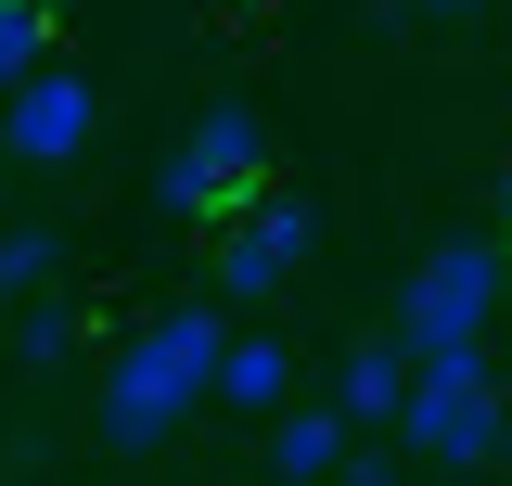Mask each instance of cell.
<instances>
[{
    "label": "cell",
    "instance_id": "cell-1",
    "mask_svg": "<svg viewBox=\"0 0 512 486\" xmlns=\"http://www.w3.org/2000/svg\"><path fill=\"white\" fill-rule=\"evenodd\" d=\"M218 333H231V307H154V320H141V333L116 346V371H103V448H116V461L167 448V435L205 410Z\"/></svg>",
    "mask_w": 512,
    "mask_h": 486
},
{
    "label": "cell",
    "instance_id": "cell-16",
    "mask_svg": "<svg viewBox=\"0 0 512 486\" xmlns=\"http://www.w3.org/2000/svg\"><path fill=\"white\" fill-rule=\"evenodd\" d=\"M500 243H512V167H500Z\"/></svg>",
    "mask_w": 512,
    "mask_h": 486
},
{
    "label": "cell",
    "instance_id": "cell-13",
    "mask_svg": "<svg viewBox=\"0 0 512 486\" xmlns=\"http://www.w3.org/2000/svg\"><path fill=\"white\" fill-rule=\"evenodd\" d=\"M333 486H397V448H372V435H346V461H333Z\"/></svg>",
    "mask_w": 512,
    "mask_h": 486
},
{
    "label": "cell",
    "instance_id": "cell-12",
    "mask_svg": "<svg viewBox=\"0 0 512 486\" xmlns=\"http://www.w3.org/2000/svg\"><path fill=\"white\" fill-rule=\"evenodd\" d=\"M13 359H26V371H64V359H77V320L26 295V320H13Z\"/></svg>",
    "mask_w": 512,
    "mask_h": 486
},
{
    "label": "cell",
    "instance_id": "cell-15",
    "mask_svg": "<svg viewBox=\"0 0 512 486\" xmlns=\"http://www.w3.org/2000/svg\"><path fill=\"white\" fill-rule=\"evenodd\" d=\"M487 461H512V384H500V448H487Z\"/></svg>",
    "mask_w": 512,
    "mask_h": 486
},
{
    "label": "cell",
    "instance_id": "cell-5",
    "mask_svg": "<svg viewBox=\"0 0 512 486\" xmlns=\"http://www.w3.org/2000/svg\"><path fill=\"white\" fill-rule=\"evenodd\" d=\"M308 256H320V205H295V192L256 180L244 205L218 218V307H269Z\"/></svg>",
    "mask_w": 512,
    "mask_h": 486
},
{
    "label": "cell",
    "instance_id": "cell-8",
    "mask_svg": "<svg viewBox=\"0 0 512 486\" xmlns=\"http://www.w3.org/2000/svg\"><path fill=\"white\" fill-rule=\"evenodd\" d=\"M397 384H410V346H397V333H359L346 371H333V410H346L359 435H384V423H397Z\"/></svg>",
    "mask_w": 512,
    "mask_h": 486
},
{
    "label": "cell",
    "instance_id": "cell-7",
    "mask_svg": "<svg viewBox=\"0 0 512 486\" xmlns=\"http://www.w3.org/2000/svg\"><path fill=\"white\" fill-rule=\"evenodd\" d=\"M282 397H295V359H282V333H218L205 410H282Z\"/></svg>",
    "mask_w": 512,
    "mask_h": 486
},
{
    "label": "cell",
    "instance_id": "cell-10",
    "mask_svg": "<svg viewBox=\"0 0 512 486\" xmlns=\"http://www.w3.org/2000/svg\"><path fill=\"white\" fill-rule=\"evenodd\" d=\"M52 269H64V243L26 218V231H0V307H26V295H52Z\"/></svg>",
    "mask_w": 512,
    "mask_h": 486
},
{
    "label": "cell",
    "instance_id": "cell-4",
    "mask_svg": "<svg viewBox=\"0 0 512 486\" xmlns=\"http://www.w3.org/2000/svg\"><path fill=\"white\" fill-rule=\"evenodd\" d=\"M256 180H269V116H256V103H205V116L180 128V154L154 167V205H180V218H231Z\"/></svg>",
    "mask_w": 512,
    "mask_h": 486
},
{
    "label": "cell",
    "instance_id": "cell-9",
    "mask_svg": "<svg viewBox=\"0 0 512 486\" xmlns=\"http://www.w3.org/2000/svg\"><path fill=\"white\" fill-rule=\"evenodd\" d=\"M346 410H282V423H269V474L282 486H333V461H346Z\"/></svg>",
    "mask_w": 512,
    "mask_h": 486
},
{
    "label": "cell",
    "instance_id": "cell-14",
    "mask_svg": "<svg viewBox=\"0 0 512 486\" xmlns=\"http://www.w3.org/2000/svg\"><path fill=\"white\" fill-rule=\"evenodd\" d=\"M410 13H423V26H474L487 0H410Z\"/></svg>",
    "mask_w": 512,
    "mask_h": 486
},
{
    "label": "cell",
    "instance_id": "cell-3",
    "mask_svg": "<svg viewBox=\"0 0 512 486\" xmlns=\"http://www.w3.org/2000/svg\"><path fill=\"white\" fill-rule=\"evenodd\" d=\"M500 295H512V243L500 231H448V243H423L410 256V282H397V346L423 359V346H487V320H500Z\"/></svg>",
    "mask_w": 512,
    "mask_h": 486
},
{
    "label": "cell",
    "instance_id": "cell-11",
    "mask_svg": "<svg viewBox=\"0 0 512 486\" xmlns=\"http://www.w3.org/2000/svg\"><path fill=\"white\" fill-rule=\"evenodd\" d=\"M39 52H52V0H0V90H13Z\"/></svg>",
    "mask_w": 512,
    "mask_h": 486
},
{
    "label": "cell",
    "instance_id": "cell-2",
    "mask_svg": "<svg viewBox=\"0 0 512 486\" xmlns=\"http://www.w3.org/2000/svg\"><path fill=\"white\" fill-rule=\"evenodd\" d=\"M384 435H397L410 461H436V474H474V461L500 448V359H487V346H423Z\"/></svg>",
    "mask_w": 512,
    "mask_h": 486
},
{
    "label": "cell",
    "instance_id": "cell-6",
    "mask_svg": "<svg viewBox=\"0 0 512 486\" xmlns=\"http://www.w3.org/2000/svg\"><path fill=\"white\" fill-rule=\"evenodd\" d=\"M90 141H103V90H90L77 64L39 52L13 90H0V154H13V167H77Z\"/></svg>",
    "mask_w": 512,
    "mask_h": 486
}]
</instances>
